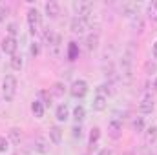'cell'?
I'll use <instances>...</instances> for the list:
<instances>
[{"mask_svg": "<svg viewBox=\"0 0 157 155\" xmlns=\"http://www.w3.org/2000/svg\"><path fill=\"white\" fill-rule=\"evenodd\" d=\"M2 91H4V99H6L7 102L15 99V95H17V78L13 77V75H7V77L4 78V82H2Z\"/></svg>", "mask_w": 157, "mask_h": 155, "instance_id": "1", "label": "cell"}, {"mask_svg": "<svg viewBox=\"0 0 157 155\" xmlns=\"http://www.w3.org/2000/svg\"><path fill=\"white\" fill-rule=\"evenodd\" d=\"M73 9H75V13L78 15V18H86V17L91 13L93 4L88 2V0H77V2L73 4Z\"/></svg>", "mask_w": 157, "mask_h": 155, "instance_id": "2", "label": "cell"}, {"mask_svg": "<svg viewBox=\"0 0 157 155\" xmlns=\"http://www.w3.org/2000/svg\"><path fill=\"white\" fill-rule=\"evenodd\" d=\"M40 22H42L40 13L37 11V9H29V11H28V24H29V29H31V33H33V35L39 31Z\"/></svg>", "mask_w": 157, "mask_h": 155, "instance_id": "3", "label": "cell"}, {"mask_svg": "<svg viewBox=\"0 0 157 155\" xmlns=\"http://www.w3.org/2000/svg\"><path fill=\"white\" fill-rule=\"evenodd\" d=\"M70 93H71V97H75V99H82V97L88 93V84H86V80H75V82L71 84V88H70Z\"/></svg>", "mask_w": 157, "mask_h": 155, "instance_id": "4", "label": "cell"}, {"mask_svg": "<svg viewBox=\"0 0 157 155\" xmlns=\"http://www.w3.org/2000/svg\"><path fill=\"white\" fill-rule=\"evenodd\" d=\"M17 47H18V44H17V39H13V37H6V39L2 40V49H4V53H7V55H15V51H17Z\"/></svg>", "mask_w": 157, "mask_h": 155, "instance_id": "5", "label": "cell"}, {"mask_svg": "<svg viewBox=\"0 0 157 155\" xmlns=\"http://www.w3.org/2000/svg\"><path fill=\"white\" fill-rule=\"evenodd\" d=\"M108 135L112 139H121V135H122V124L119 120H112L108 124Z\"/></svg>", "mask_w": 157, "mask_h": 155, "instance_id": "6", "label": "cell"}, {"mask_svg": "<svg viewBox=\"0 0 157 155\" xmlns=\"http://www.w3.org/2000/svg\"><path fill=\"white\" fill-rule=\"evenodd\" d=\"M139 112L141 113H152L154 112V99L150 95L143 97V100L139 102Z\"/></svg>", "mask_w": 157, "mask_h": 155, "instance_id": "7", "label": "cell"}, {"mask_svg": "<svg viewBox=\"0 0 157 155\" xmlns=\"http://www.w3.org/2000/svg\"><path fill=\"white\" fill-rule=\"evenodd\" d=\"M44 39H46V42H48L49 47H57V46L60 44V35H57V33H53V31H46V33H44Z\"/></svg>", "mask_w": 157, "mask_h": 155, "instance_id": "8", "label": "cell"}, {"mask_svg": "<svg viewBox=\"0 0 157 155\" xmlns=\"http://www.w3.org/2000/svg\"><path fill=\"white\" fill-rule=\"evenodd\" d=\"M46 15L51 17V18H57V17L60 15L59 4H57V2H48V4H46Z\"/></svg>", "mask_w": 157, "mask_h": 155, "instance_id": "9", "label": "cell"}, {"mask_svg": "<svg viewBox=\"0 0 157 155\" xmlns=\"http://www.w3.org/2000/svg\"><path fill=\"white\" fill-rule=\"evenodd\" d=\"M84 29H86V20H84V18H73V20H71V31H73V33H78V35H80V33H84Z\"/></svg>", "mask_w": 157, "mask_h": 155, "instance_id": "10", "label": "cell"}, {"mask_svg": "<svg viewBox=\"0 0 157 155\" xmlns=\"http://www.w3.org/2000/svg\"><path fill=\"white\" fill-rule=\"evenodd\" d=\"M39 100L44 104V108H49V106H51V100H53V95H51L48 89H40L39 91Z\"/></svg>", "mask_w": 157, "mask_h": 155, "instance_id": "11", "label": "cell"}, {"mask_svg": "<svg viewBox=\"0 0 157 155\" xmlns=\"http://www.w3.org/2000/svg\"><path fill=\"white\" fill-rule=\"evenodd\" d=\"M49 139H51L53 144H60V141H62V130L59 126H53L49 130Z\"/></svg>", "mask_w": 157, "mask_h": 155, "instance_id": "12", "label": "cell"}, {"mask_svg": "<svg viewBox=\"0 0 157 155\" xmlns=\"http://www.w3.org/2000/svg\"><path fill=\"white\" fill-rule=\"evenodd\" d=\"M144 139L148 144H154L157 141V126H150L146 131H144Z\"/></svg>", "mask_w": 157, "mask_h": 155, "instance_id": "13", "label": "cell"}, {"mask_svg": "<svg viewBox=\"0 0 157 155\" xmlns=\"http://www.w3.org/2000/svg\"><path fill=\"white\" fill-rule=\"evenodd\" d=\"M44 110H46V108H44V104L40 102L39 99L31 104V112H33V115L37 117V119H42V117H44Z\"/></svg>", "mask_w": 157, "mask_h": 155, "instance_id": "14", "label": "cell"}, {"mask_svg": "<svg viewBox=\"0 0 157 155\" xmlns=\"http://www.w3.org/2000/svg\"><path fill=\"white\" fill-rule=\"evenodd\" d=\"M91 106H93V110H95V112H102V110H106V99H104V97H101V95H97V97L93 99Z\"/></svg>", "mask_w": 157, "mask_h": 155, "instance_id": "15", "label": "cell"}, {"mask_svg": "<svg viewBox=\"0 0 157 155\" xmlns=\"http://www.w3.org/2000/svg\"><path fill=\"white\" fill-rule=\"evenodd\" d=\"M68 59H70V60L78 59V46H77V42H70V44H68Z\"/></svg>", "mask_w": 157, "mask_h": 155, "instance_id": "16", "label": "cell"}, {"mask_svg": "<svg viewBox=\"0 0 157 155\" xmlns=\"http://www.w3.org/2000/svg\"><path fill=\"white\" fill-rule=\"evenodd\" d=\"M68 117H70V110H68V106H66V104H60V106L57 108V119L62 122V120H68Z\"/></svg>", "mask_w": 157, "mask_h": 155, "instance_id": "17", "label": "cell"}, {"mask_svg": "<svg viewBox=\"0 0 157 155\" xmlns=\"http://www.w3.org/2000/svg\"><path fill=\"white\" fill-rule=\"evenodd\" d=\"M84 117H86L84 108H82V106H77V108L73 110V119H75V122H82V120H84Z\"/></svg>", "mask_w": 157, "mask_h": 155, "instance_id": "18", "label": "cell"}, {"mask_svg": "<svg viewBox=\"0 0 157 155\" xmlns=\"http://www.w3.org/2000/svg\"><path fill=\"white\" fill-rule=\"evenodd\" d=\"M101 137V130L99 128H91V133H90V146H95V142L99 141Z\"/></svg>", "mask_w": 157, "mask_h": 155, "instance_id": "19", "label": "cell"}, {"mask_svg": "<svg viewBox=\"0 0 157 155\" xmlns=\"http://www.w3.org/2000/svg\"><path fill=\"white\" fill-rule=\"evenodd\" d=\"M9 139H11L15 144H18V142H20V130H18V128H11V130H9Z\"/></svg>", "mask_w": 157, "mask_h": 155, "instance_id": "20", "label": "cell"}, {"mask_svg": "<svg viewBox=\"0 0 157 155\" xmlns=\"http://www.w3.org/2000/svg\"><path fill=\"white\" fill-rule=\"evenodd\" d=\"M86 42H88V49H95V47L99 46V37L91 33V35H90V37L86 39Z\"/></svg>", "mask_w": 157, "mask_h": 155, "instance_id": "21", "label": "cell"}, {"mask_svg": "<svg viewBox=\"0 0 157 155\" xmlns=\"http://www.w3.org/2000/svg\"><path fill=\"white\" fill-rule=\"evenodd\" d=\"M51 93H53L55 97H62V95H64V86H62L60 82L53 84V88H51Z\"/></svg>", "mask_w": 157, "mask_h": 155, "instance_id": "22", "label": "cell"}, {"mask_svg": "<svg viewBox=\"0 0 157 155\" xmlns=\"http://www.w3.org/2000/svg\"><path fill=\"white\" fill-rule=\"evenodd\" d=\"M11 68L13 70H22V59L18 55H13L11 57Z\"/></svg>", "mask_w": 157, "mask_h": 155, "instance_id": "23", "label": "cell"}, {"mask_svg": "<svg viewBox=\"0 0 157 155\" xmlns=\"http://www.w3.org/2000/svg\"><path fill=\"white\" fill-rule=\"evenodd\" d=\"M148 15H150L152 20H157V0L150 4V7H148Z\"/></svg>", "mask_w": 157, "mask_h": 155, "instance_id": "24", "label": "cell"}, {"mask_svg": "<svg viewBox=\"0 0 157 155\" xmlns=\"http://www.w3.org/2000/svg\"><path fill=\"white\" fill-rule=\"evenodd\" d=\"M133 130H135V131H143V130H144V120H143V117H137V119L133 120Z\"/></svg>", "mask_w": 157, "mask_h": 155, "instance_id": "25", "label": "cell"}, {"mask_svg": "<svg viewBox=\"0 0 157 155\" xmlns=\"http://www.w3.org/2000/svg\"><path fill=\"white\" fill-rule=\"evenodd\" d=\"M35 144H37V150H39V152H42V153H44V152H48V146H46V141H44V139H37V141H35Z\"/></svg>", "mask_w": 157, "mask_h": 155, "instance_id": "26", "label": "cell"}, {"mask_svg": "<svg viewBox=\"0 0 157 155\" xmlns=\"http://www.w3.org/2000/svg\"><path fill=\"white\" fill-rule=\"evenodd\" d=\"M17 31H18V28H17V24H13V22H11V24L7 26V33H9V37H13V39H15V35H17Z\"/></svg>", "mask_w": 157, "mask_h": 155, "instance_id": "27", "label": "cell"}, {"mask_svg": "<svg viewBox=\"0 0 157 155\" xmlns=\"http://www.w3.org/2000/svg\"><path fill=\"white\" fill-rule=\"evenodd\" d=\"M7 148H9V146H7V141H6V137H0V153H4Z\"/></svg>", "mask_w": 157, "mask_h": 155, "instance_id": "28", "label": "cell"}, {"mask_svg": "<svg viewBox=\"0 0 157 155\" xmlns=\"http://www.w3.org/2000/svg\"><path fill=\"white\" fill-rule=\"evenodd\" d=\"M29 51H31V55H33V57H37V55L40 53L39 44H31V49H29Z\"/></svg>", "mask_w": 157, "mask_h": 155, "instance_id": "29", "label": "cell"}, {"mask_svg": "<svg viewBox=\"0 0 157 155\" xmlns=\"http://www.w3.org/2000/svg\"><path fill=\"white\" fill-rule=\"evenodd\" d=\"M82 135V128L80 126H73V137H80Z\"/></svg>", "mask_w": 157, "mask_h": 155, "instance_id": "30", "label": "cell"}, {"mask_svg": "<svg viewBox=\"0 0 157 155\" xmlns=\"http://www.w3.org/2000/svg\"><path fill=\"white\" fill-rule=\"evenodd\" d=\"M6 17H7V9L0 7V20H6Z\"/></svg>", "mask_w": 157, "mask_h": 155, "instance_id": "31", "label": "cell"}, {"mask_svg": "<svg viewBox=\"0 0 157 155\" xmlns=\"http://www.w3.org/2000/svg\"><path fill=\"white\" fill-rule=\"evenodd\" d=\"M99 155H112V150H108V148H104V150H101Z\"/></svg>", "mask_w": 157, "mask_h": 155, "instance_id": "32", "label": "cell"}, {"mask_svg": "<svg viewBox=\"0 0 157 155\" xmlns=\"http://www.w3.org/2000/svg\"><path fill=\"white\" fill-rule=\"evenodd\" d=\"M146 70H148V71H155V66H154L152 62H148V64H146Z\"/></svg>", "mask_w": 157, "mask_h": 155, "instance_id": "33", "label": "cell"}, {"mask_svg": "<svg viewBox=\"0 0 157 155\" xmlns=\"http://www.w3.org/2000/svg\"><path fill=\"white\" fill-rule=\"evenodd\" d=\"M152 53H154V57L157 59V42L154 44V49H152Z\"/></svg>", "mask_w": 157, "mask_h": 155, "instance_id": "34", "label": "cell"}, {"mask_svg": "<svg viewBox=\"0 0 157 155\" xmlns=\"http://www.w3.org/2000/svg\"><path fill=\"white\" fill-rule=\"evenodd\" d=\"M154 89L157 91V78H155V82H154Z\"/></svg>", "mask_w": 157, "mask_h": 155, "instance_id": "35", "label": "cell"}, {"mask_svg": "<svg viewBox=\"0 0 157 155\" xmlns=\"http://www.w3.org/2000/svg\"><path fill=\"white\" fill-rule=\"evenodd\" d=\"M121 155H133V153H130V152H126V153H121Z\"/></svg>", "mask_w": 157, "mask_h": 155, "instance_id": "36", "label": "cell"}]
</instances>
